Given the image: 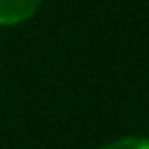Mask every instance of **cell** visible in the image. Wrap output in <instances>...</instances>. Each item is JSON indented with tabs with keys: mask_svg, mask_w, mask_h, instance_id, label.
Instances as JSON below:
<instances>
[{
	"mask_svg": "<svg viewBox=\"0 0 149 149\" xmlns=\"http://www.w3.org/2000/svg\"><path fill=\"white\" fill-rule=\"evenodd\" d=\"M37 7L40 0H0V26H14L28 21Z\"/></svg>",
	"mask_w": 149,
	"mask_h": 149,
	"instance_id": "obj_1",
	"label": "cell"
},
{
	"mask_svg": "<svg viewBox=\"0 0 149 149\" xmlns=\"http://www.w3.org/2000/svg\"><path fill=\"white\" fill-rule=\"evenodd\" d=\"M102 149H149V140L123 137V140H116V142H112V144H105Z\"/></svg>",
	"mask_w": 149,
	"mask_h": 149,
	"instance_id": "obj_2",
	"label": "cell"
}]
</instances>
